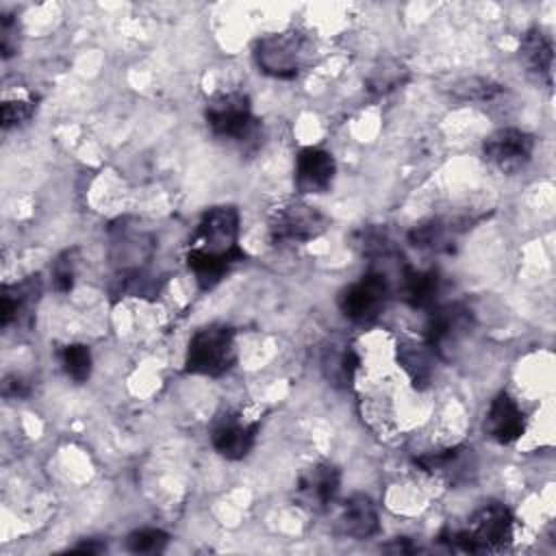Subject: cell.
Returning a JSON list of instances; mask_svg holds the SVG:
<instances>
[{
  "instance_id": "6da1fadb",
  "label": "cell",
  "mask_w": 556,
  "mask_h": 556,
  "mask_svg": "<svg viewBox=\"0 0 556 556\" xmlns=\"http://www.w3.org/2000/svg\"><path fill=\"white\" fill-rule=\"evenodd\" d=\"M513 526L515 517L508 506H504L502 502H486L471 515L467 528H445L439 534V541L445 543L450 549H460L469 554L497 552L513 541Z\"/></svg>"
},
{
  "instance_id": "7a4b0ae2",
  "label": "cell",
  "mask_w": 556,
  "mask_h": 556,
  "mask_svg": "<svg viewBox=\"0 0 556 556\" xmlns=\"http://www.w3.org/2000/svg\"><path fill=\"white\" fill-rule=\"evenodd\" d=\"M252 54L263 74L274 78H295L313 63L315 43L308 33L289 28L258 37Z\"/></svg>"
},
{
  "instance_id": "3957f363",
  "label": "cell",
  "mask_w": 556,
  "mask_h": 556,
  "mask_svg": "<svg viewBox=\"0 0 556 556\" xmlns=\"http://www.w3.org/2000/svg\"><path fill=\"white\" fill-rule=\"evenodd\" d=\"M237 337L226 324H206L193 332L185 354V371L219 378L237 363Z\"/></svg>"
},
{
  "instance_id": "277c9868",
  "label": "cell",
  "mask_w": 556,
  "mask_h": 556,
  "mask_svg": "<svg viewBox=\"0 0 556 556\" xmlns=\"http://www.w3.org/2000/svg\"><path fill=\"white\" fill-rule=\"evenodd\" d=\"M204 119L217 139L250 141L258 132V119L252 113L250 98L243 91H222L206 100Z\"/></svg>"
},
{
  "instance_id": "5b68a950",
  "label": "cell",
  "mask_w": 556,
  "mask_h": 556,
  "mask_svg": "<svg viewBox=\"0 0 556 556\" xmlns=\"http://www.w3.org/2000/svg\"><path fill=\"white\" fill-rule=\"evenodd\" d=\"M269 237L276 243H306L321 237L328 228V217L306 200H282L269 211Z\"/></svg>"
},
{
  "instance_id": "8992f818",
  "label": "cell",
  "mask_w": 556,
  "mask_h": 556,
  "mask_svg": "<svg viewBox=\"0 0 556 556\" xmlns=\"http://www.w3.org/2000/svg\"><path fill=\"white\" fill-rule=\"evenodd\" d=\"M189 250L213 256L239 252V211L230 204L206 208L189 239Z\"/></svg>"
},
{
  "instance_id": "52a82bcc",
  "label": "cell",
  "mask_w": 556,
  "mask_h": 556,
  "mask_svg": "<svg viewBox=\"0 0 556 556\" xmlns=\"http://www.w3.org/2000/svg\"><path fill=\"white\" fill-rule=\"evenodd\" d=\"M391 291H393L391 280L382 271L369 269L363 278H358L356 282L341 289L337 302H339L341 313L350 321L371 324L384 311Z\"/></svg>"
},
{
  "instance_id": "ba28073f",
  "label": "cell",
  "mask_w": 556,
  "mask_h": 556,
  "mask_svg": "<svg viewBox=\"0 0 556 556\" xmlns=\"http://www.w3.org/2000/svg\"><path fill=\"white\" fill-rule=\"evenodd\" d=\"M426 324V345L439 358H450L456 348L469 337L473 328V313L458 302L452 304H437L428 311Z\"/></svg>"
},
{
  "instance_id": "9c48e42d",
  "label": "cell",
  "mask_w": 556,
  "mask_h": 556,
  "mask_svg": "<svg viewBox=\"0 0 556 556\" xmlns=\"http://www.w3.org/2000/svg\"><path fill=\"white\" fill-rule=\"evenodd\" d=\"M534 154V137L521 128H497L482 143V159L500 174L521 172Z\"/></svg>"
},
{
  "instance_id": "30bf717a",
  "label": "cell",
  "mask_w": 556,
  "mask_h": 556,
  "mask_svg": "<svg viewBox=\"0 0 556 556\" xmlns=\"http://www.w3.org/2000/svg\"><path fill=\"white\" fill-rule=\"evenodd\" d=\"M341 486V471L332 463H313L295 480L293 500L306 513H326Z\"/></svg>"
},
{
  "instance_id": "8fae6325",
  "label": "cell",
  "mask_w": 556,
  "mask_h": 556,
  "mask_svg": "<svg viewBox=\"0 0 556 556\" xmlns=\"http://www.w3.org/2000/svg\"><path fill=\"white\" fill-rule=\"evenodd\" d=\"M415 465L447 486H463L478 473V458L469 445L430 450L415 456Z\"/></svg>"
},
{
  "instance_id": "7c38bea8",
  "label": "cell",
  "mask_w": 556,
  "mask_h": 556,
  "mask_svg": "<svg viewBox=\"0 0 556 556\" xmlns=\"http://www.w3.org/2000/svg\"><path fill=\"white\" fill-rule=\"evenodd\" d=\"M256 432V421H245L239 413L226 410L211 426V443L219 456L228 460H241L252 452Z\"/></svg>"
},
{
  "instance_id": "4fadbf2b",
  "label": "cell",
  "mask_w": 556,
  "mask_h": 556,
  "mask_svg": "<svg viewBox=\"0 0 556 556\" xmlns=\"http://www.w3.org/2000/svg\"><path fill=\"white\" fill-rule=\"evenodd\" d=\"M334 174H337V163L328 150L308 146L298 152L293 182L300 193L304 195L326 193L334 182Z\"/></svg>"
},
{
  "instance_id": "5bb4252c",
  "label": "cell",
  "mask_w": 556,
  "mask_h": 556,
  "mask_svg": "<svg viewBox=\"0 0 556 556\" xmlns=\"http://www.w3.org/2000/svg\"><path fill=\"white\" fill-rule=\"evenodd\" d=\"M484 434L497 445H513L526 432V413L506 391H500L484 415Z\"/></svg>"
},
{
  "instance_id": "9a60e30c",
  "label": "cell",
  "mask_w": 556,
  "mask_h": 556,
  "mask_svg": "<svg viewBox=\"0 0 556 556\" xmlns=\"http://www.w3.org/2000/svg\"><path fill=\"white\" fill-rule=\"evenodd\" d=\"M337 526L343 536H350L354 541H365L376 536L380 530V517L374 500L365 493L350 495L341 504Z\"/></svg>"
},
{
  "instance_id": "2e32d148",
  "label": "cell",
  "mask_w": 556,
  "mask_h": 556,
  "mask_svg": "<svg viewBox=\"0 0 556 556\" xmlns=\"http://www.w3.org/2000/svg\"><path fill=\"white\" fill-rule=\"evenodd\" d=\"M41 298L39 276H30L17 285H4L0 293V324L9 328L11 324H28L37 302Z\"/></svg>"
},
{
  "instance_id": "e0dca14e",
  "label": "cell",
  "mask_w": 556,
  "mask_h": 556,
  "mask_svg": "<svg viewBox=\"0 0 556 556\" xmlns=\"http://www.w3.org/2000/svg\"><path fill=\"white\" fill-rule=\"evenodd\" d=\"M519 56L526 65V70L547 87L552 85V70H554V43L552 37L539 28L532 26L523 33L519 43Z\"/></svg>"
},
{
  "instance_id": "ac0fdd59",
  "label": "cell",
  "mask_w": 556,
  "mask_h": 556,
  "mask_svg": "<svg viewBox=\"0 0 556 556\" xmlns=\"http://www.w3.org/2000/svg\"><path fill=\"white\" fill-rule=\"evenodd\" d=\"M400 293L410 308L430 311L437 306V298L441 293V278L437 269H413L404 267L400 276Z\"/></svg>"
},
{
  "instance_id": "d6986e66",
  "label": "cell",
  "mask_w": 556,
  "mask_h": 556,
  "mask_svg": "<svg viewBox=\"0 0 556 556\" xmlns=\"http://www.w3.org/2000/svg\"><path fill=\"white\" fill-rule=\"evenodd\" d=\"M185 258H187V267L193 271L200 289L208 291L215 285H219L226 278V274H230L232 267L243 263L248 256L243 250H239L235 254H226V256H213V254L187 250Z\"/></svg>"
},
{
  "instance_id": "ffe728a7",
  "label": "cell",
  "mask_w": 556,
  "mask_h": 556,
  "mask_svg": "<svg viewBox=\"0 0 556 556\" xmlns=\"http://www.w3.org/2000/svg\"><path fill=\"white\" fill-rule=\"evenodd\" d=\"M458 230L460 228L454 226L447 219H428V222H421V224L410 228L408 241L415 248H421V250L452 252V245H454V239H456Z\"/></svg>"
},
{
  "instance_id": "44dd1931",
  "label": "cell",
  "mask_w": 556,
  "mask_h": 556,
  "mask_svg": "<svg viewBox=\"0 0 556 556\" xmlns=\"http://www.w3.org/2000/svg\"><path fill=\"white\" fill-rule=\"evenodd\" d=\"M410 72L400 59H382L378 61L365 78V87L374 96H387L400 89L408 80Z\"/></svg>"
},
{
  "instance_id": "7402d4cb",
  "label": "cell",
  "mask_w": 556,
  "mask_h": 556,
  "mask_svg": "<svg viewBox=\"0 0 556 556\" xmlns=\"http://www.w3.org/2000/svg\"><path fill=\"white\" fill-rule=\"evenodd\" d=\"M321 363H324L326 378L332 380V384L348 387L354 380V374L361 365V358L350 345H330L324 352Z\"/></svg>"
},
{
  "instance_id": "603a6c76",
  "label": "cell",
  "mask_w": 556,
  "mask_h": 556,
  "mask_svg": "<svg viewBox=\"0 0 556 556\" xmlns=\"http://www.w3.org/2000/svg\"><path fill=\"white\" fill-rule=\"evenodd\" d=\"M432 350L424 343V345H404L397 352V361L404 367V371L408 374L413 387L421 389L430 382L432 378Z\"/></svg>"
},
{
  "instance_id": "cb8c5ba5",
  "label": "cell",
  "mask_w": 556,
  "mask_h": 556,
  "mask_svg": "<svg viewBox=\"0 0 556 556\" xmlns=\"http://www.w3.org/2000/svg\"><path fill=\"white\" fill-rule=\"evenodd\" d=\"M61 367L76 384L85 382L91 376V352L83 343H70L59 354Z\"/></svg>"
},
{
  "instance_id": "d4e9b609",
  "label": "cell",
  "mask_w": 556,
  "mask_h": 556,
  "mask_svg": "<svg viewBox=\"0 0 556 556\" xmlns=\"http://www.w3.org/2000/svg\"><path fill=\"white\" fill-rule=\"evenodd\" d=\"M167 543H169L167 532L159 528H139L130 532L126 539V547L132 554H159L167 547Z\"/></svg>"
},
{
  "instance_id": "484cf974",
  "label": "cell",
  "mask_w": 556,
  "mask_h": 556,
  "mask_svg": "<svg viewBox=\"0 0 556 556\" xmlns=\"http://www.w3.org/2000/svg\"><path fill=\"white\" fill-rule=\"evenodd\" d=\"M502 93V85L489 80V78H467L454 87V96L460 100H476L486 102Z\"/></svg>"
},
{
  "instance_id": "4316f807",
  "label": "cell",
  "mask_w": 556,
  "mask_h": 556,
  "mask_svg": "<svg viewBox=\"0 0 556 556\" xmlns=\"http://www.w3.org/2000/svg\"><path fill=\"white\" fill-rule=\"evenodd\" d=\"M35 111H37V104L33 100H22V98L4 100L0 106L2 128H17V126L28 124L33 119Z\"/></svg>"
},
{
  "instance_id": "83f0119b",
  "label": "cell",
  "mask_w": 556,
  "mask_h": 556,
  "mask_svg": "<svg viewBox=\"0 0 556 556\" xmlns=\"http://www.w3.org/2000/svg\"><path fill=\"white\" fill-rule=\"evenodd\" d=\"M74 280H76V250H67L52 265V282L56 291L67 293L74 287Z\"/></svg>"
},
{
  "instance_id": "f1b7e54d",
  "label": "cell",
  "mask_w": 556,
  "mask_h": 556,
  "mask_svg": "<svg viewBox=\"0 0 556 556\" xmlns=\"http://www.w3.org/2000/svg\"><path fill=\"white\" fill-rule=\"evenodd\" d=\"M17 46H20L17 20L9 13H4L2 20H0V50H2V56L9 59L11 54H15Z\"/></svg>"
},
{
  "instance_id": "f546056e",
  "label": "cell",
  "mask_w": 556,
  "mask_h": 556,
  "mask_svg": "<svg viewBox=\"0 0 556 556\" xmlns=\"http://www.w3.org/2000/svg\"><path fill=\"white\" fill-rule=\"evenodd\" d=\"M2 393H4L7 397H26V395H28V387H26V382H24L22 378L9 376V378H4Z\"/></svg>"
},
{
  "instance_id": "4dcf8cb0",
  "label": "cell",
  "mask_w": 556,
  "mask_h": 556,
  "mask_svg": "<svg viewBox=\"0 0 556 556\" xmlns=\"http://www.w3.org/2000/svg\"><path fill=\"white\" fill-rule=\"evenodd\" d=\"M384 549L387 552H400V554H413V552H417L419 547L417 545H413V543H408V539H395L393 543H389V545H384Z\"/></svg>"
},
{
  "instance_id": "1f68e13d",
  "label": "cell",
  "mask_w": 556,
  "mask_h": 556,
  "mask_svg": "<svg viewBox=\"0 0 556 556\" xmlns=\"http://www.w3.org/2000/svg\"><path fill=\"white\" fill-rule=\"evenodd\" d=\"M74 552H87V554H96V552H104L106 545L104 543H96V541H87V543H80L76 547H72Z\"/></svg>"
}]
</instances>
